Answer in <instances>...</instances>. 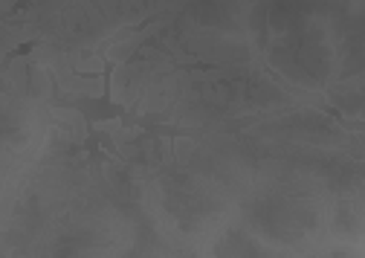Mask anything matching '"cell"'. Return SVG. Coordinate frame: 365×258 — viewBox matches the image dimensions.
<instances>
[{
  "mask_svg": "<svg viewBox=\"0 0 365 258\" xmlns=\"http://www.w3.org/2000/svg\"><path fill=\"white\" fill-rule=\"evenodd\" d=\"M110 70H113V64L105 61L102 93H99V96L61 93V91H56V96H53V102H50V105L58 108V110H76V113L87 122L90 137H87L84 148H87L90 154H99V148H108V154L116 157L113 143L102 134V128L110 125V122H119L122 128H140V131H148V134H154V137H171V140H177V137H192V134H195V131H186V128L171 125L165 116H151V113L140 116V113L128 110L125 105L113 102V99H110Z\"/></svg>",
  "mask_w": 365,
  "mask_h": 258,
  "instance_id": "obj_1",
  "label": "cell"
}]
</instances>
